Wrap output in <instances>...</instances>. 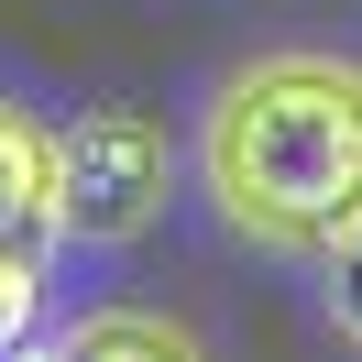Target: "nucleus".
<instances>
[{
  "mask_svg": "<svg viewBox=\"0 0 362 362\" xmlns=\"http://www.w3.org/2000/svg\"><path fill=\"white\" fill-rule=\"evenodd\" d=\"M198 176L242 242L286 252V264H351L362 252V66L318 45L230 66L198 121Z\"/></svg>",
  "mask_w": 362,
  "mask_h": 362,
  "instance_id": "nucleus-1",
  "label": "nucleus"
},
{
  "mask_svg": "<svg viewBox=\"0 0 362 362\" xmlns=\"http://www.w3.org/2000/svg\"><path fill=\"white\" fill-rule=\"evenodd\" d=\"M66 143V242H143L165 209V132L143 110H88Z\"/></svg>",
  "mask_w": 362,
  "mask_h": 362,
  "instance_id": "nucleus-2",
  "label": "nucleus"
},
{
  "mask_svg": "<svg viewBox=\"0 0 362 362\" xmlns=\"http://www.w3.org/2000/svg\"><path fill=\"white\" fill-rule=\"evenodd\" d=\"M55 242H66V143H55L33 110L0 99V264L45 274Z\"/></svg>",
  "mask_w": 362,
  "mask_h": 362,
  "instance_id": "nucleus-3",
  "label": "nucleus"
},
{
  "mask_svg": "<svg viewBox=\"0 0 362 362\" xmlns=\"http://www.w3.org/2000/svg\"><path fill=\"white\" fill-rule=\"evenodd\" d=\"M55 351L66 362H209L198 340H187L176 318H154V308H99V318H77Z\"/></svg>",
  "mask_w": 362,
  "mask_h": 362,
  "instance_id": "nucleus-4",
  "label": "nucleus"
},
{
  "mask_svg": "<svg viewBox=\"0 0 362 362\" xmlns=\"http://www.w3.org/2000/svg\"><path fill=\"white\" fill-rule=\"evenodd\" d=\"M33 296H45V274H23V264H0V351L33 329Z\"/></svg>",
  "mask_w": 362,
  "mask_h": 362,
  "instance_id": "nucleus-5",
  "label": "nucleus"
},
{
  "mask_svg": "<svg viewBox=\"0 0 362 362\" xmlns=\"http://www.w3.org/2000/svg\"><path fill=\"white\" fill-rule=\"evenodd\" d=\"M0 362H66V351H23V340H11V351H0Z\"/></svg>",
  "mask_w": 362,
  "mask_h": 362,
  "instance_id": "nucleus-6",
  "label": "nucleus"
},
{
  "mask_svg": "<svg viewBox=\"0 0 362 362\" xmlns=\"http://www.w3.org/2000/svg\"><path fill=\"white\" fill-rule=\"evenodd\" d=\"M351 318H362V264H351Z\"/></svg>",
  "mask_w": 362,
  "mask_h": 362,
  "instance_id": "nucleus-7",
  "label": "nucleus"
}]
</instances>
